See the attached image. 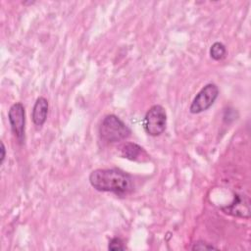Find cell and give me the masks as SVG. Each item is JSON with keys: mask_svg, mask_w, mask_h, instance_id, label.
Returning <instances> with one entry per match:
<instances>
[{"mask_svg": "<svg viewBox=\"0 0 251 251\" xmlns=\"http://www.w3.org/2000/svg\"><path fill=\"white\" fill-rule=\"evenodd\" d=\"M89 182L93 188L103 192L125 195L133 189L132 178L119 169H97L91 172Z\"/></svg>", "mask_w": 251, "mask_h": 251, "instance_id": "cell-1", "label": "cell"}, {"mask_svg": "<svg viewBox=\"0 0 251 251\" xmlns=\"http://www.w3.org/2000/svg\"><path fill=\"white\" fill-rule=\"evenodd\" d=\"M99 133L103 140L113 143L127 138L131 130L116 115H108L103 119L100 125Z\"/></svg>", "mask_w": 251, "mask_h": 251, "instance_id": "cell-2", "label": "cell"}, {"mask_svg": "<svg viewBox=\"0 0 251 251\" xmlns=\"http://www.w3.org/2000/svg\"><path fill=\"white\" fill-rule=\"evenodd\" d=\"M167 126L166 110L161 105L152 106L145 114L143 120V127L151 136L162 134Z\"/></svg>", "mask_w": 251, "mask_h": 251, "instance_id": "cell-3", "label": "cell"}, {"mask_svg": "<svg viewBox=\"0 0 251 251\" xmlns=\"http://www.w3.org/2000/svg\"><path fill=\"white\" fill-rule=\"evenodd\" d=\"M219 88L215 83L206 84L194 97L189 111L192 114H198L208 110L219 96Z\"/></svg>", "mask_w": 251, "mask_h": 251, "instance_id": "cell-4", "label": "cell"}, {"mask_svg": "<svg viewBox=\"0 0 251 251\" xmlns=\"http://www.w3.org/2000/svg\"><path fill=\"white\" fill-rule=\"evenodd\" d=\"M8 120L11 129L19 141H22L25 136V107L21 102L13 104L8 112Z\"/></svg>", "mask_w": 251, "mask_h": 251, "instance_id": "cell-5", "label": "cell"}, {"mask_svg": "<svg viewBox=\"0 0 251 251\" xmlns=\"http://www.w3.org/2000/svg\"><path fill=\"white\" fill-rule=\"evenodd\" d=\"M48 114V101L44 97L36 99L32 109V122L36 126H41L45 123Z\"/></svg>", "mask_w": 251, "mask_h": 251, "instance_id": "cell-6", "label": "cell"}, {"mask_svg": "<svg viewBox=\"0 0 251 251\" xmlns=\"http://www.w3.org/2000/svg\"><path fill=\"white\" fill-rule=\"evenodd\" d=\"M143 155H146L145 151L141 146L136 143L127 142L122 147V156L131 161H137Z\"/></svg>", "mask_w": 251, "mask_h": 251, "instance_id": "cell-7", "label": "cell"}, {"mask_svg": "<svg viewBox=\"0 0 251 251\" xmlns=\"http://www.w3.org/2000/svg\"><path fill=\"white\" fill-rule=\"evenodd\" d=\"M226 48L222 42H215L210 48V56L216 61H221L226 56Z\"/></svg>", "mask_w": 251, "mask_h": 251, "instance_id": "cell-8", "label": "cell"}, {"mask_svg": "<svg viewBox=\"0 0 251 251\" xmlns=\"http://www.w3.org/2000/svg\"><path fill=\"white\" fill-rule=\"evenodd\" d=\"M109 250H125L126 246L124 245V242L119 237H114L110 240L108 245Z\"/></svg>", "mask_w": 251, "mask_h": 251, "instance_id": "cell-9", "label": "cell"}, {"mask_svg": "<svg viewBox=\"0 0 251 251\" xmlns=\"http://www.w3.org/2000/svg\"><path fill=\"white\" fill-rule=\"evenodd\" d=\"M217 247L213 246L212 244L206 243L204 241H197L192 246V250H203V249H216Z\"/></svg>", "mask_w": 251, "mask_h": 251, "instance_id": "cell-10", "label": "cell"}, {"mask_svg": "<svg viewBox=\"0 0 251 251\" xmlns=\"http://www.w3.org/2000/svg\"><path fill=\"white\" fill-rule=\"evenodd\" d=\"M0 151H1L0 163H1V164H3V162H4V160H5V157H6V149H5V146H4L3 141H1V148H0Z\"/></svg>", "mask_w": 251, "mask_h": 251, "instance_id": "cell-11", "label": "cell"}]
</instances>
